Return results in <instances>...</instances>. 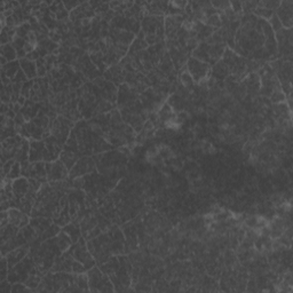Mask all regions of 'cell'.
I'll list each match as a JSON object with an SVG mask.
<instances>
[{
	"label": "cell",
	"instance_id": "obj_1",
	"mask_svg": "<svg viewBox=\"0 0 293 293\" xmlns=\"http://www.w3.org/2000/svg\"><path fill=\"white\" fill-rule=\"evenodd\" d=\"M226 48V44H206V42H200L196 48L192 51V58L213 67L216 62H219L221 60Z\"/></svg>",
	"mask_w": 293,
	"mask_h": 293
},
{
	"label": "cell",
	"instance_id": "obj_2",
	"mask_svg": "<svg viewBox=\"0 0 293 293\" xmlns=\"http://www.w3.org/2000/svg\"><path fill=\"white\" fill-rule=\"evenodd\" d=\"M88 287L91 292H113L115 286L108 275L100 268L93 267L87 271Z\"/></svg>",
	"mask_w": 293,
	"mask_h": 293
},
{
	"label": "cell",
	"instance_id": "obj_3",
	"mask_svg": "<svg viewBox=\"0 0 293 293\" xmlns=\"http://www.w3.org/2000/svg\"><path fill=\"white\" fill-rule=\"evenodd\" d=\"M35 266V260L29 253L25 259L21 260V261L16 263L13 268L9 269L7 280L11 282V284H14V283H25Z\"/></svg>",
	"mask_w": 293,
	"mask_h": 293
},
{
	"label": "cell",
	"instance_id": "obj_4",
	"mask_svg": "<svg viewBox=\"0 0 293 293\" xmlns=\"http://www.w3.org/2000/svg\"><path fill=\"white\" fill-rule=\"evenodd\" d=\"M67 252L71 254V257L74 259L82 263L87 271L96 266L95 259H94L92 253L89 252V250L87 248V240H85V238L83 237L80 238L77 243H74L71 245V248H70Z\"/></svg>",
	"mask_w": 293,
	"mask_h": 293
},
{
	"label": "cell",
	"instance_id": "obj_5",
	"mask_svg": "<svg viewBox=\"0 0 293 293\" xmlns=\"http://www.w3.org/2000/svg\"><path fill=\"white\" fill-rule=\"evenodd\" d=\"M275 40L277 45L278 59L285 58L291 60L292 55V30L284 29L275 32Z\"/></svg>",
	"mask_w": 293,
	"mask_h": 293
},
{
	"label": "cell",
	"instance_id": "obj_6",
	"mask_svg": "<svg viewBox=\"0 0 293 293\" xmlns=\"http://www.w3.org/2000/svg\"><path fill=\"white\" fill-rule=\"evenodd\" d=\"M186 67H187L188 72L190 74L193 82H195L196 84L210 77L211 65L202 62V61L197 60L195 58H189L187 61Z\"/></svg>",
	"mask_w": 293,
	"mask_h": 293
},
{
	"label": "cell",
	"instance_id": "obj_7",
	"mask_svg": "<svg viewBox=\"0 0 293 293\" xmlns=\"http://www.w3.org/2000/svg\"><path fill=\"white\" fill-rule=\"evenodd\" d=\"M95 160L93 158L88 157V156H85V157H80L78 159V162L75 164V166L70 169L69 172V179L70 180H74V179H77L80 177H85L87 174L95 173Z\"/></svg>",
	"mask_w": 293,
	"mask_h": 293
},
{
	"label": "cell",
	"instance_id": "obj_8",
	"mask_svg": "<svg viewBox=\"0 0 293 293\" xmlns=\"http://www.w3.org/2000/svg\"><path fill=\"white\" fill-rule=\"evenodd\" d=\"M46 171L48 182L64 180V179L69 178V169L60 159L46 163Z\"/></svg>",
	"mask_w": 293,
	"mask_h": 293
},
{
	"label": "cell",
	"instance_id": "obj_9",
	"mask_svg": "<svg viewBox=\"0 0 293 293\" xmlns=\"http://www.w3.org/2000/svg\"><path fill=\"white\" fill-rule=\"evenodd\" d=\"M29 160L34 162H50L48 150L44 140H34L30 142L29 150Z\"/></svg>",
	"mask_w": 293,
	"mask_h": 293
},
{
	"label": "cell",
	"instance_id": "obj_10",
	"mask_svg": "<svg viewBox=\"0 0 293 293\" xmlns=\"http://www.w3.org/2000/svg\"><path fill=\"white\" fill-rule=\"evenodd\" d=\"M275 14L284 29H291L293 25V2H291V0L281 2L280 6L275 11Z\"/></svg>",
	"mask_w": 293,
	"mask_h": 293
},
{
	"label": "cell",
	"instance_id": "obj_11",
	"mask_svg": "<svg viewBox=\"0 0 293 293\" xmlns=\"http://www.w3.org/2000/svg\"><path fill=\"white\" fill-rule=\"evenodd\" d=\"M22 139H23V136L18 134L16 136H14V138H9L7 140L3 141V143H2V163H3V165L6 163L7 160L15 158L17 148H18V145H20Z\"/></svg>",
	"mask_w": 293,
	"mask_h": 293
},
{
	"label": "cell",
	"instance_id": "obj_12",
	"mask_svg": "<svg viewBox=\"0 0 293 293\" xmlns=\"http://www.w3.org/2000/svg\"><path fill=\"white\" fill-rule=\"evenodd\" d=\"M8 213V219H9V224L17 227V228H23L30 224V219H29V214L25 213L21 210L16 209V207H11V209L7 210Z\"/></svg>",
	"mask_w": 293,
	"mask_h": 293
},
{
	"label": "cell",
	"instance_id": "obj_13",
	"mask_svg": "<svg viewBox=\"0 0 293 293\" xmlns=\"http://www.w3.org/2000/svg\"><path fill=\"white\" fill-rule=\"evenodd\" d=\"M30 190V181L26 177H20L18 179L13 180V201H18L22 197H25ZM12 201V202H13Z\"/></svg>",
	"mask_w": 293,
	"mask_h": 293
},
{
	"label": "cell",
	"instance_id": "obj_14",
	"mask_svg": "<svg viewBox=\"0 0 293 293\" xmlns=\"http://www.w3.org/2000/svg\"><path fill=\"white\" fill-rule=\"evenodd\" d=\"M30 250H31V245H23V247H20L15 250H13V251L11 252H8L5 257L7 258L9 269L13 268L16 263L20 262L21 260L25 259L28 254L30 253Z\"/></svg>",
	"mask_w": 293,
	"mask_h": 293
},
{
	"label": "cell",
	"instance_id": "obj_15",
	"mask_svg": "<svg viewBox=\"0 0 293 293\" xmlns=\"http://www.w3.org/2000/svg\"><path fill=\"white\" fill-rule=\"evenodd\" d=\"M80 157H82V156H80V153L64 148L62 153H61L59 159L65 165V166H67V168L69 169V172H70V169L75 166V164L78 162V159Z\"/></svg>",
	"mask_w": 293,
	"mask_h": 293
},
{
	"label": "cell",
	"instance_id": "obj_16",
	"mask_svg": "<svg viewBox=\"0 0 293 293\" xmlns=\"http://www.w3.org/2000/svg\"><path fill=\"white\" fill-rule=\"evenodd\" d=\"M20 61V64H21V69L23 70V72L26 74V76L28 77V79H35L36 77H38V74H37V64L35 61H31L27 58H23Z\"/></svg>",
	"mask_w": 293,
	"mask_h": 293
},
{
	"label": "cell",
	"instance_id": "obj_17",
	"mask_svg": "<svg viewBox=\"0 0 293 293\" xmlns=\"http://www.w3.org/2000/svg\"><path fill=\"white\" fill-rule=\"evenodd\" d=\"M64 233H67L70 238L72 239L74 243H77L78 240L83 237V234H82V229H80L79 225L77 222H72V224H68L67 226L63 227L62 229Z\"/></svg>",
	"mask_w": 293,
	"mask_h": 293
},
{
	"label": "cell",
	"instance_id": "obj_18",
	"mask_svg": "<svg viewBox=\"0 0 293 293\" xmlns=\"http://www.w3.org/2000/svg\"><path fill=\"white\" fill-rule=\"evenodd\" d=\"M55 238H56V243H58L59 248L62 252L68 251V250L71 248V245L74 244L72 239L70 238V236L67 233H64L62 229H61L60 233L55 236Z\"/></svg>",
	"mask_w": 293,
	"mask_h": 293
},
{
	"label": "cell",
	"instance_id": "obj_19",
	"mask_svg": "<svg viewBox=\"0 0 293 293\" xmlns=\"http://www.w3.org/2000/svg\"><path fill=\"white\" fill-rule=\"evenodd\" d=\"M20 69H21L20 61H13V62H8L6 65L2 67V74L6 75L7 78L13 80L16 74L20 71Z\"/></svg>",
	"mask_w": 293,
	"mask_h": 293
},
{
	"label": "cell",
	"instance_id": "obj_20",
	"mask_svg": "<svg viewBox=\"0 0 293 293\" xmlns=\"http://www.w3.org/2000/svg\"><path fill=\"white\" fill-rule=\"evenodd\" d=\"M2 56L6 59L8 62H13V61H16L17 52L14 48L12 44L4 45L2 46Z\"/></svg>",
	"mask_w": 293,
	"mask_h": 293
},
{
	"label": "cell",
	"instance_id": "obj_21",
	"mask_svg": "<svg viewBox=\"0 0 293 293\" xmlns=\"http://www.w3.org/2000/svg\"><path fill=\"white\" fill-rule=\"evenodd\" d=\"M21 174H22V165L20 162H15L13 165L11 172H9V174L7 176V179H9V180H15V179L20 178Z\"/></svg>",
	"mask_w": 293,
	"mask_h": 293
},
{
	"label": "cell",
	"instance_id": "obj_22",
	"mask_svg": "<svg viewBox=\"0 0 293 293\" xmlns=\"http://www.w3.org/2000/svg\"><path fill=\"white\" fill-rule=\"evenodd\" d=\"M8 273H9V267H8L7 258L3 256V258H2V273H0V282L7 280Z\"/></svg>",
	"mask_w": 293,
	"mask_h": 293
},
{
	"label": "cell",
	"instance_id": "obj_23",
	"mask_svg": "<svg viewBox=\"0 0 293 293\" xmlns=\"http://www.w3.org/2000/svg\"><path fill=\"white\" fill-rule=\"evenodd\" d=\"M280 4L281 2H274V0H272V2H258V7H262L275 12L278 6H280Z\"/></svg>",
	"mask_w": 293,
	"mask_h": 293
},
{
	"label": "cell",
	"instance_id": "obj_24",
	"mask_svg": "<svg viewBox=\"0 0 293 293\" xmlns=\"http://www.w3.org/2000/svg\"><path fill=\"white\" fill-rule=\"evenodd\" d=\"M267 22H268V25L271 26V28H272L274 32H277L278 30H281L282 28H283L281 21L278 20V17L276 16V14H274V15L271 18H269V21H267Z\"/></svg>",
	"mask_w": 293,
	"mask_h": 293
},
{
	"label": "cell",
	"instance_id": "obj_25",
	"mask_svg": "<svg viewBox=\"0 0 293 293\" xmlns=\"http://www.w3.org/2000/svg\"><path fill=\"white\" fill-rule=\"evenodd\" d=\"M15 162H16L15 159H9V160H7V162L5 163L4 165H2L3 179L7 178V176L9 174V172H11V169H12V167H13V165H14V163H15Z\"/></svg>",
	"mask_w": 293,
	"mask_h": 293
},
{
	"label": "cell",
	"instance_id": "obj_26",
	"mask_svg": "<svg viewBox=\"0 0 293 293\" xmlns=\"http://www.w3.org/2000/svg\"><path fill=\"white\" fill-rule=\"evenodd\" d=\"M31 291H34V290H31L30 287H28L25 283H14L13 286H12V293H17V292H22V293H25V292H31Z\"/></svg>",
	"mask_w": 293,
	"mask_h": 293
},
{
	"label": "cell",
	"instance_id": "obj_27",
	"mask_svg": "<svg viewBox=\"0 0 293 293\" xmlns=\"http://www.w3.org/2000/svg\"><path fill=\"white\" fill-rule=\"evenodd\" d=\"M9 284H11V282H9L8 280L0 282V293H9V292H12V286L9 285Z\"/></svg>",
	"mask_w": 293,
	"mask_h": 293
}]
</instances>
